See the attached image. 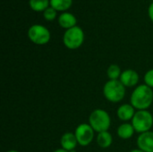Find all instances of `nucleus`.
Wrapping results in <instances>:
<instances>
[{"label":"nucleus","mask_w":153,"mask_h":152,"mask_svg":"<svg viewBox=\"0 0 153 152\" xmlns=\"http://www.w3.org/2000/svg\"><path fill=\"white\" fill-rule=\"evenodd\" d=\"M130 101V104L136 110H148L152 105L153 89L146 84L136 86L131 94Z\"/></svg>","instance_id":"f257e3e1"},{"label":"nucleus","mask_w":153,"mask_h":152,"mask_svg":"<svg viewBox=\"0 0 153 152\" xmlns=\"http://www.w3.org/2000/svg\"><path fill=\"white\" fill-rule=\"evenodd\" d=\"M126 87L119 80H108L103 86V95L111 103H119L125 99Z\"/></svg>","instance_id":"f03ea898"},{"label":"nucleus","mask_w":153,"mask_h":152,"mask_svg":"<svg viewBox=\"0 0 153 152\" xmlns=\"http://www.w3.org/2000/svg\"><path fill=\"white\" fill-rule=\"evenodd\" d=\"M89 124L95 133L108 131L111 125V117L109 114L101 108L94 109L89 116Z\"/></svg>","instance_id":"7ed1b4c3"},{"label":"nucleus","mask_w":153,"mask_h":152,"mask_svg":"<svg viewBox=\"0 0 153 152\" xmlns=\"http://www.w3.org/2000/svg\"><path fill=\"white\" fill-rule=\"evenodd\" d=\"M131 124L139 134L151 131L153 126V116L149 110H136Z\"/></svg>","instance_id":"20e7f679"},{"label":"nucleus","mask_w":153,"mask_h":152,"mask_svg":"<svg viewBox=\"0 0 153 152\" xmlns=\"http://www.w3.org/2000/svg\"><path fill=\"white\" fill-rule=\"evenodd\" d=\"M84 41V32L79 26L66 30L63 36V43L69 49L79 48Z\"/></svg>","instance_id":"39448f33"},{"label":"nucleus","mask_w":153,"mask_h":152,"mask_svg":"<svg viewBox=\"0 0 153 152\" xmlns=\"http://www.w3.org/2000/svg\"><path fill=\"white\" fill-rule=\"evenodd\" d=\"M28 38L36 45H46L49 42L51 34L48 28L41 24H33L28 30Z\"/></svg>","instance_id":"423d86ee"},{"label":"nucleus","mask_w":153,"mask_h":152,"mask_svg":"<svg viewBox=\"0 0 153 152\" xmlns=\"http://www.w3.org/2000/svg\"><path fill=\"white\" fill-rule=\"evenodd\" d=\"M74 134L78 144L82 147H86L93 142L95 137V131L90 125V124L82 123L76 127Z\"/></svg>","instance_id":"0eeeda50"},{"label":"nucleus","mask_w":153,"mask_h":152,"mask_svg":"<svg viewBox=\"0 0 153 152\" xmlns=\"http://www.w3.org/2000/svg\"><path fill=\"white\" fill-rule=\"evenodd\" d=\"M140 80L139 73L134 69H126L124 70L121 73L119 81L126 88H134L138 86V82Z\"/></svg>","instance_id":"6e6552de"},{"label":"nucleus","mask_w":153,"mask_h":152,"mask_svg":"<svg viewBox=\"0 0 153 152\" xmlns=\"http://www.w3.org/2000/svg\"><path fill=\"white\" fill-rule=\"evenodd\" d=\"M138 149L144 152H153V132L149 131L139 134L136 141Z\"/></svg>","instance_id":"1a4fd4ad"},{"label":"nucleus","mask_w":153,"mask_h":152,"mask_svg":"<svg viewBox=\"0 0 153 152\" xmlns=\"http://www.w3.org/2000/svg\"><path fill=\"white\" fill-rule=\"evenodd\" d=\"M135 112H136V109L132 106V104L125 103L119 106V108H117V116L119 118V120L126 123L128 121H132Z\"/></svg>","instance_id":"9d476101"},{"label":"nucleus","mask_w":153,"mask_h":152,"mask_svg":"<svg viewBox=\"0 0 153 152\" xmlns=\"http://www.w3.org/2000/svg\"><path fill=\"white\" fill-rule=\"evenodd\" d=\"M60 145L62 149L67 151L71 152L74 151L77 145H79L74 133H71V132L65 133L60 139Z\"/></svg>","instance_id":"9b49d317"},{"label":"nucleus","mask_w":153,"mask_h":152,"mask_svg":"<svg viewBox=\"0 0 153 152\" xmlns=\"http://www.w3.org/2000/svg\"><path fill=\"white\" fill-rule=\"evenodd\" d=\"M58 23L62 28H64L65 30H69V29L76 26L77 20H76V17L73 13L65 12L59 15Z\"/></svg>","instance_id":"f8f14e48"},{"label":"nucleus","mask_w":153,"mask_h":152,"mask_svg":"<svg viewBox=\"0 0 153 152\" xmlns=\"http://www.w3.org/2000/svg\"><path fill=\"white\" fill-rule=\"evenodd\" d=\"M134 133H135V130L131 123H123L118 126L117 130V136L122 140L131 139L134 136Z\"/></svg>","instance_id":"ddd939ff"},{"label":"nucleus","mask_w":153,"mask_h":152,"mask_svg":"<svg viewBox=\"0 0 153 152\" xmlns=\"http://www.w3.org/2000/svg\"><path fill=\"white\" fill-rule=\"evenodd\" d=\"M96 142L99 147L102 149H108L113 143V136L108 131L101 132L98 133L96 137Z\"/></svg>","instance_id":"4468645a"},{"label":"nucleus","mask_w":153,"mask_h":152,"mask_svg":"<svg viewBox=\"0 0 153 152\" xmlns=\"http://www.w3.org/2000/svg\"><path fill=\"white\" fill-rule=\"evenodd\" d=\"M29 4L35 12H44L50 6V0H30Z\"/></svg>","instance_id":"2eb2a0df"},{"label":"nucleus","mask_w":153,"mask_h":152,"mask_svg":"<svg viewBox=\"0 0 153 152\" xmlns=\"http://www.w3.org/2000/svg\"><path fill=\"white\" fill-rule=\"evenodd\" d=\"M72 4L73 0H50V6L56 11H66Z\"/></svg>","instance_id":"dca6fc26"},{"label":"nucleus","mask_w":153,"mask_h":152,"mask_svg":"<svg viewBox=\"0 0 153 152\" xmlns=\"http://www.w3.org/2000/svg\"><path fill=\"white\" fill-rule=\"evenodd\" d=\"M123 71H121V68L119 65L113 64L110 65L107 69V76L109 80H119L121 73Z\"/></svg>","instance_id":"f3484780"},{"label":"nucleus","mask_w":153,"mask_h":152,"mask_svg":"<svg viewBox=\"0 0 153 152\" xmlns=\"http://www.w3.org/2000/svg\"><path fill=\"white\" fill-rule=\"evenodd\" d=\"M56 12H57V11H56V9H54L53 7L49 6V7H48V8L43 12V16H44V18H45L47 21L51 22V21H54V20L56 18V14H57Z\"/></svg>","instance_id":"a211bd4d"},{"label":"nucleus","mask_w":153,"mask_h":152,"mask_svg":"<svg viewBox=\"0 0 153 152\" xmlns=\"http://www.w3.org/2000/svg\"><path fill=\"white\" fill-rule=\"evenodd\" d=\"M144 84L153 89V68L148 70L144 74Z\"/></svg>","instance_id":"6ab92c4d"},{"label":"nucleus","mask_w":153,"mask_h":152,"mask_svg":"<svg viewBox=\"0 0 153 152\" xmlns=\"http://www.w3.org/2000/svg\"><path fill=\"white\" fill-rule=\"evenodd\" d=\"M148 14H149L150 19L153 22V2L150 4V6L148 8Z\"/></svg>","instance_id":"aec40b11"},{"label":"nucleus","mask_w":153,"mask_h":152,"mask_svg":"<svg viewBox=\"0 0 153 152\" xmlns=\"http://www.w3.org/2000/svg\"><path fill=\"white\" fill-rule=\"evenodd\" d=\"M53 152H70V151H65V150H64V149L60 148V149H57V150L54 151Z\"/></svg>","instance_id":"412c9836"},{"label":"nucleus","mask_w":153,"mask_h":152,"mask_svg":"<svg viewBox=\"0 0 153 152\" xmlns=\"http://www.w3.org/2000/svg\"><path fill=\"white\" fill-rule=\"evenodd\" d=\"M129 152H144V151H143L142 150H140V149H134V150H132V151H130Z\"/></svg>","instance_id":"4be33fe9"},{"label":"nucleus","mask_w":153,"mask_h":152,"mask_svg":"<svg viewBox=\"0 0 153 152\" xmlns=\"http://www.w3.org/2000/svg\"><path fill=\"white\" fill-rule=\"evenodd\" d=\"M6 152H20L18 151H15V150H10V151H7Z\"/></svg>","instance_id":"5701e85b"}]
</instances>
